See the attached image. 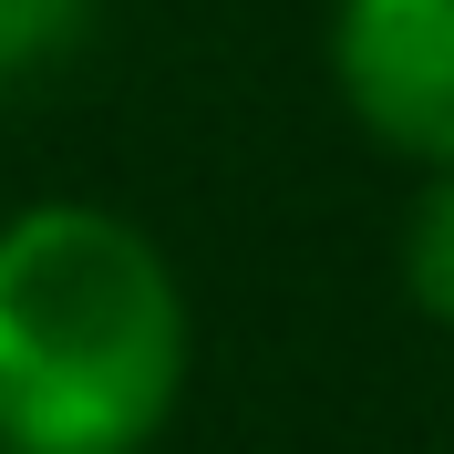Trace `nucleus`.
<instances>
[{"label": "nucleus", "instance_id": "f257e3e1", "mask_svg": "<svg viewBox=\"0 0 454 454\" xmlns=\"http://www.w3.org/2000/svg\"><path fill=\"white\" fill-rule=\"evenodd\" d=\"M186 393V289L135 217L42 197L0 217V444L145 454Z\"/></svg>", "mask_w": 454, "mask_h": 454}, {"label": "nucleus", "instance_id": "20e7f679", "mask_svg": "<svg viewBox=\"0 0 454 454\" xmlns=\"http://www.w3.org/2000/svg\"><path fill=\"white\" fill-rule=\"evenodd\" d=\"M104 0H0V93L31 83V73H52L73 42L93 31Z\"/></svg>", "mask_w": 454, "mask_h": 454}, {"label": "nucleus", "instance_id": "7ed1b4c3", "mask_svg": "<svg viewBox=\"0 0 454 454\" xmlns=\"http://www.w3.org/2000/svg\"><path fill=\"white\" fill-rule=\"evenodd\" d=\"M403 289H413L424 320L454 331V166H434L424 197H413V217H403Z\"/></svg>", "mask_w": 454, "mask_h": 454}, {"label": "nucleus", "instance_id": "f03ea898", "mask_svg": "<svg viewBox=\"0 0 454 454\" xmlns=\"http://www.w3.org/2000/svg\"><path fill=\"white\" fill-rule=\"evenodd\" d=\"M331 83L382 155L454 166V0H340Z\"/></svg>", "mask_w": 454, "mask_h": 454}]
</instances>
